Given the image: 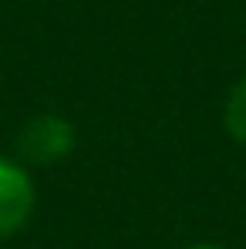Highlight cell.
Masks as SVG:
<instances>
[{"mask_svg": "<svg viewBox=\"0 0 246 249\" xmlns=\"http://www.w3.org/2000/svg\"><path fill=\"white\" fill-rule=\"evenodd\" d=\"M179 249H229V246L212 243V239H196V243H186V246H179Z\"/></svg>", "mask_w": 246, "mask_h": 249, "instance_id": "obj_4", "label": "cell"}, {"mask_svg": "<svg viewBox=\"0 0 246 249\" xmlns=\"http://www.w3.org/2000/svg\"><path fill=\"white\" fill-rule=\"evenodd\" d=\"M75 148H78V128L61 111L31 115L14 135V159L24 162L31 172L68 162L75 155Z\"/></svg>", "mask_w": 246, "mask_h": 249, "instance_id": "obj_1", "label": "cell"}, {"mask_svg": "<svg viewBox=\"0 0 246 249\" xmlns=\"http://www.w3.org/2000/svg\"><path fill=\"white\" fill-rule=\"evenodd\" d=\"M38 212V178L14 155H0V243L20 236Z\"/></svg>", "mask_w": 246, "mask_h": 249, "instance_id": "obj_2", "label": "cell"}, {"mask_svg": "<svg viewBox=\"0 0 246 249\" xmlns=\"http://www.w3.org/2000/svg\"><path fill=\"white\" fill-rule=\"evenodd\" d=\"M223 128L226 135L246 148V74L226 91V101H223Z\"/></svg>", "mask_w": 246, "mask_h": 249, "instance_id": "obj_3", "label": "cell"}]
</instances>
